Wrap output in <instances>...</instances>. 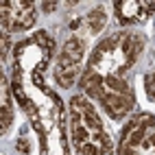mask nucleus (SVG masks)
<instances>
[{
    "instance_id": "obj_1",
    "label": "nucleus",
    "mask_w": 155,
    "mask_h": 155,
    "mask_svg": "<svg viewBox=\"0 0 155 155\" xmlns=\"http://www.w3.org/2000/svg\"><path fill=\"white\" fill-rule=\"evenodd\" d=\"M57 44L46 31L31 33L13 46L11 92L37 136L39 155H70L68 107L48 85Z\"/></svg>"
},
{
    "instance_id": "obj_2",
    "label": "nucleus",
    "mask_w": 155,
    "mask_h": 155,
    "mask_svg": "<svg viewBox=\"0 0 155 155\" xmlns=\"http://www.w3.org/2000/svg\"><path fill=\"white\" fill-rule=\"evenodd\" d=\"M142 33L136 31H114L96 42L90 50L85 70L79 85L83 94L103 107L111 120H125L136 107L133 70L144 50Z\"/></svg>"
},
{
    "instance_id": "obj_3",
    "label": "nucleus",
    "mask_w": 155,
    "mask_h": 155,
    "mask_svg": "<svg viewBox=\"0 0 155 155\" xmlns=\"http://www.w3.org/2000/svg\"><path fill=\"white\" fill-rule=\"evenodd\" d=\"M70 149L74 155H116L114 142L103 125L96 107L85 94L72 96L68 103Z\"/></svg>"
},
{
    "instance_id": "obj_4",
    "label": "nucleus",
    "mask_w": 155,
    "mask_h": 155,
    "mask_svg": "<svg viewBox=\"0 0 155 155\" xmlns=\"http://www.w3.org/2000/svg\"><path fill=\"white\" fill-rule=\"evenodd\" d=\"M116 155H155V116L138 111L120 129Z\"/></svg>"
},
{
    "instance_id": "obj_5",
    "label": "nucleus",
    "mask_w": 155,
    "mask_h": 155,
    "mask_svg": "<svg viewBox=\"0 0 155 155\" xmlns=\"http://www.w3.org/2000/svg\"><path fill=\"white\" fill-rule=\"evenodd\" d=\"M85 55H87V39L81 35H72L61 44L53 64V77L57 85L68 90L77 81H81V74H83L85 61H87Z\"/></svg>"
},
{
    "instance_id": "obj_6",
    "label": "nucleus",
    "mask_w": 155,
    "mask_h": 155,
    "mask_svg": "<svg viewBox=\"0 0 155 155\" xmlns=\"http://www.w3.org/2000/svg\"><path fill=\"white\" fill-rule=\"evenodd\" d=\"M2 33L11 35L20 31H31L37 22V5L26 0H13L2 5Z\"/></svg>"
},
{
    "instance_id": "obj_7",
    "label": "nucleus",
    "mask_w": 155,
    "mask_h": 155,
    "mask_svg": "<svg viewBox=\"0 0 155 155\" xmlns=\"http://www.w3.org/2000/svg\"><path fill=\"white\" fill-rule=\"evenodd\" d=\"M114 15L120 24H142L155 15V0H120L114 2Z\"/></svg>"
},
{
    "instance_id": "obj_8",
    "label": "nucleus",
    "mask_w": 155,
    "mask_h": 155,
    "mask_svg": "<svg viewBox=\"0 0 155 155\" xmlns=\"http://www.w3.org/2000/svg\"><path fill=\"white\" fill-rule=\"evenodd\" d=\"M107 24V13H105V7H94L90 13H85L83 18L74 20L70 26L72 28H81V31H87V35H98L103 26Z\"/></svg>"
},
{
    "instance_id": "obj_9",
    "label": "nucleus",
    "mask_w": 155,
    "mask_h": 155,
    "mask_svg": "<svg viewBox=\"0 0 155 155\" xmlns=\"http://www.w3.org/2000/svg\"><path fill=\"white\" fill-rule=\"evenodd\" d=\"M13 92H11V83L9 79L2 77V133L9 131V127L15 120V111H13Z\"/></svg>"
},
{
    "instance_id": "obj_10",
    "label": "nucleus",
    "mask_w": 155,
    "mask_h": 155,
    "mask_svg": "<svg viewBox=\"0 0 155 155\" xmlns=\"http://www.w3.org/2000/svg\"><path fill=\"white\" fill-rule=\"evenodd\" d=\"M144 90H147V96L155 103V66L147 72V77H144Z\"/></svg>"
},
{
    "instance_id": "obj_11",
    "label": "nucleus",
    "mask_w": 155,
    "mask_h": 155,
    "mask_svg": "<svg viewBox=\"0 0 155 155\" xmlns=\"http://www.w3.org/2000/svg\"><path fill=\"white\" fill-rule=\"evenodd\" d=\"M57 7H59L57 2H42V5H39V9H42L44 13H53L55 9H57Z\"/></svg>"
}]
</instances>
